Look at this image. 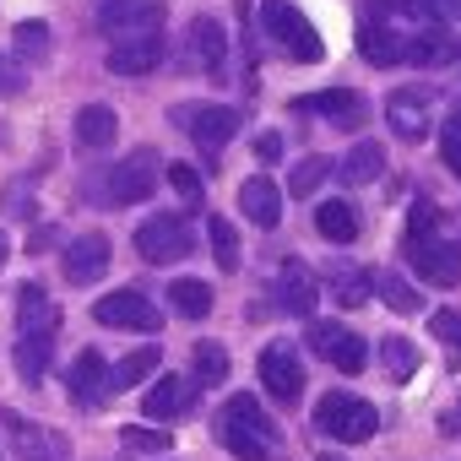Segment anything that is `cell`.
Segmentation results:
<instances>
[{
	"mask_svg": "<svg viewBox=\"0 0 461 461\" xmlns=\"http://www.w3.org/2000/svg\"><path fill=\"white\" fill-rule=\"evenodd\" d=\"M217 434L240 461H277V423L267 418V407L256 396H234L217 412Z\"/></svg>",
	"mask_w": 461,
	"mask_h": 461,
	"instance_id": "6da1fadb",
	"label": "cell"
},
{
	"mask_svg": "<svg viewBox=\"0 0 461 461\" xmlns=\"http://www.w3.org/2000/svg\"><path fill=\"white\" fill-rule=\"evenodd\" d=\"M158 190V152L152 147H141V152H131V158H120L114 168H98L93 179H87V195L98 201V206H136V201H147Z\"/></svg>",
	"mask_w": 461,
	"mask_h": 461,
	"instance_id": "7a4b0ae2",
	"label": "cell"
},
{
	"mask_svg": "<svg viewBox=\"0 0 461 461\" xmlns=\"http://www.w3.org/2000/svg\"><path fill=\"white\" fill-rule=\"evenodd\" d=\"M261 28H267V39H272L288 60H299V66H315V60L326 55L315 23L294 6V0H261Z\"/></svg>",
	"mask_w": 461,
	"mask_h": 461,
	"instance_id": "3957f363",
	"label": "cell"
},
{
	"mask_svg": "<svg viewBox=\"0 0 461 461\" xmlns=\"http://www.w3.org/2000/svg\"><path fill=\"white\" fill-rule=\"evenodd\" d=\"M315 429L331 434V439H342V445H364V439H375L380 412H375L364 396L331 391V396H321V407H315Z\"/></svg>",
	"mask_w": 461,
	"mask_h": 461,
	"instance_id": "277c9868",
	"label": "cell"
},
{
	"mask_svg": "<svg viewBox=\"0 0 461 461\" xmlns=\"http://www.w3.org/2000/svg\"><path fill=\"white\" fill-rule=\"evenodd\" d=\"M304 342H310L331 369H342V375H364V369H369V342H364L353 326H342V321H310Z\"/></svg>",
	"mask_w": 461,
	"mask_h": 461,
	"instance_id": "5b68a950",
	"label": "cell"
},
{
	"mask_svg": "<svg viewBox=\"0 0 461 461\" xmlns=\"http://www.w3.org/2000/svg\"><path fill=\"white\" fill-rule=\"evenodd\" d=\"M163 0H104L98 6V33H109L114 44L125 39H152L163 33Z\"/></svg>",
	"mask_w": 461,
	"mask_h": 461,
	"instance_id": "8992f818",
	"label": "cell"
},
{
	"mask_svg": "<svg viewBox=\"0 0 461 461\" xmlns=\"http://www.w3.org/2000/svg\"><path fill=\"white\" fill-rule=\"evenodd\" d=\"M136 250H141V261L168 267V261H185V256L195 250V234H190V222H185V217L158 212V217H147V222L136 228Z\"/></svg>",
	"mask_w": 461,
	"mask_h": 461,
	"instance_id": "52a82bcc",
	"label": "cell"
},
{
	"mask_svg": "<svg viewBox=\"0 0 461 461\" xmlns=\"http://www.w3.org/2000/svg\"><path fill=\"white\" fill-rule=\"evenodd\" d=\"M0 423H6V434H12L17 461H71V439H66L60 429L28 423V418H17L12 407H0Z\"/></svg>",
	"mask_w": 461,
	"mask_h": 461,
	"instance_id": "ba28073f",
	"label": "cell"
},
{
	"mask_svg": "<svg viewBox=\"0 0 461 461\" xmlns=\"http://www.w3.org/2000/svg\"><path fill=\"white\" fill-rule=\"evenodd\" d=\"M93 321H98V326H114V331H158V326H163V310H158L147 294L120 288V294H104V299L93 304Z\"/></svg>",
	"mask_w": 461,
	"mask_h": 461,
	"instance_id": "9c48e42d",
	"label": "cell"
},
{
	"mask_svg": "<svg viewBox=\"0 0 461 461\" xmlns=\"http://www.w3.org/2000/svg\"><path fill=\"white\" fill-rule=\"evenodd\" d=\"M174 120L185 125V136L201 147V152H222L228 141L240 136V114L222 109V104H195V109H174Z\"/></svg>",
	"mask_w": 461,
	"mask_h": 461,
	"instance_id": "30bf717a",
	"label": "cell"
},
{
	"mask_svg": "<svg viewBox=\"0 0 461 461\" xmlns=\"http://www.w3.org/2000/svg\"><path fill=\"white\" fill-rule=\"evenodd\" d=\"M385 125L402 141H423L434 131V87H396L385 98Z\"/></svg>",
	"mask_w": 461,
	"mask_h": 461,
	"instance_id": "8fae6325",
	"label": "cell"
},
{
	"mask_svg": "<svg viewBox=\"0 0 461 461\" xmlns=\"http://www.w3.org/2000/svg\"><path fill=\"white\" fill-rule=\"evenodd\" d=\"M261 385H267L272 402H283V407H299V402H304V364H299V353H294L288 342L261 348Z\"/></svg>",
	"mask_w": 461,
	"mask_h": 461,
	"instance_id": "7c38bea8",
	"label": "cell"
},
{
	"mask_svg": "<svg viewBox=\"0 0 461 461\" xmlns=\"http://www.w3.org/2000/svg\"><path fill=\"white\" fill-rule=\"evenodd\" d=\"M407 256H412V272L434 288H456L461 283V245L450 240H407Z\"/></svg>",
	"mask_w": 461,
	"mask_h": 461,
	"instance_id": "4fadbf2b",
	"label": "cell"
},
{
	"mask_svg": "<svg viewBox=\"0 0 461 461\" xmlns=\"http://www.w3.org/2000/svg\"><path fill=\"white\" fill-rule=\"evenodd\" d=\"M109 261H114L109 240H104V234H82V240H71V245H66L60 272H66V283H71V288H93V283L109 272Z\"/></svg>",
	"mask_w": 461,
	"mask_h": 461,
	"instance_id": "5bb4252c",
	"label": "cell"
},
{
	"mask_svg": "<svg viewBox=\"0 0 461 461\" xmlns=\"http://www.w3.org/2000/svg\"><path fill=\"white\" fill-rule=\"evenodd\" d=\"M272 304H277L283 315H299V321H310V315H315L321 288H315V277H310V267H304V261H294V256H288V267H283V272H277V283H272Z\"/></svg>",
	"mask_w": 461,
	"mask_h": 461,
	"instance_id": "9a60e30c",
	"label": "cell"
},
{
	"mask_svg": "<svg viewBox=\"0 0 461 461\" xmlns=\"http://www.w3.org/2000/svg\"><path fill=\"white\" fill-rule=\"evenodd\" d=\"M66 391H71V402L77 407H104L109 402V364H104V353H77V364H71V375H66Z\"/></svg>",
	"mask_w": 461,
	"mask_h": 461,
	"instance_id": "2e32d148",
	"label": "cell"
},
{
	"mask_svg": "<svg viewBox=\"0 0 461 461\" xmlns=\"http://www.w3.org/2000/svg\"><path fill=\"white\" fill-rule=\"evenodd\" d=\"M190 407H195V380H185V375H158V385L141 396V412H147L152 423L185 418Z\"/></svg>",
	"mask_w": 461,
	"mask_h": 461,
	"instance_id": "e0dca14e",
	"label": "cell"
},
{
	"mask_svg": "<svg viewBox=\"0 0 461 461\" xmlns=\"http://www.w3.org/2000/svg\"><path fill=\"white\" fill-rule=\"evenodd\" d=\"M299 109H304V114H321V120H331L337 131H358V125L369 120V104H364L358 93H348V87H331V93L299 98Z\"/></svg>",
	"mask_w": 461,
	"mask_h": 461,
	"instance_id": "ac0fdd59",
	"label": "cell"
},
{
	"mask_svg": "<svg viewBox=\"0 0 461 461\" xmlns=\"http://www.w3.org/2000/svg\"><path fill=\"white\" fill-rule=\"evenodd\" d=\"M55 326H60V304L39 283H23L17 288V331L23 337H55Z\"/></svg>",
	"mask_w": 461,
	"mask_h": 461,
	"instance_id": "d6986e66",
	"label": "cell"
},
{
	"mask_svg": "<svg viewBox=\"0 0 461 461\" xmlns=\"http://www.w3.org/2000/svg\"><path fill=\"white\" fill-rule=\"evenodd\" d=\"M104 66H109L114 77H147V71H158V66H163V39L152 33V39H125V44H109Z\"/></svg>",
	"mask_w": 461,
	"mask_h": 461,
	"instance_id": "ffe728a7",
	"label": "cell"
},
{
	"mask_svg": "<svg viewBox=\"0 0 461 461\" xmlns=\"http://www.w3.org/2000/svg\"><path fill=\"white\" fill-rule=\"evenodd\" d=\"M240 212H245V222H256V228H277V222H283V190H277V179H267V174L245 179V185H240Z\"/></svg>",
	"mask_w": 461,
	"mask_h": 461,
	"instance_id": "44dd1931",
	"label": "cell"
},
{
	"mask_svg": "<svg viewBox=\"0 0 461 461\" xmlns=\"http://www.w3.org/2000/svg\"><path fill=\"white\" fill-rule=\"evenodd\" d=\"M185 55H190V66H206V71H217V66H222V55H228L222 23H217V17H195V23L185 28Z\"/></svg>",
	"mask_w": 461,
	"mask_h": 461,
	"instance_id": "7402d4cb",
	"label": "cell"
},
{
	"mask_svg": "<svg viewBox=\"0 0 461 461\" xmlns=\"http://www.w3.org/2000/svg\"><path fill=\"white\" fill-rule=\"evenodd\" d=\"M315 234L326 245H353L358 240V212L348 201H321L315 206Z\"/></svg>",
	"mask_w": 461,
	"mask_h": 461,
	"instance_id": "603a6c76",
	"label": "cell"
},
{
	"mask_svg": "<svg viewBox=\"0 0 461 461\" xmlns=\"http://www.w3.org/2000/svg\"><path fill=\"white\" fill-rule=\"evenodd\" d=\"M407 60H412V66H450V60H461V44H456V33H445V28H423V33L407 44Z\"/></svg>",
	"mask_w": 461,
	"mask_h": 461,
	"instance_id": "cb8c5ba5",
	"label": "cell"
},
{
	"mask_svg": "<svg viewBox=\"0 0 461 461\" xmlns=\"http://www.w3.org/2000/svg\"><path fill=\"white\" fill-rule=\"evenodd\" d=\"M337 174H342V185H375V179L385 174V147H380V141H358V147L337 163Z\"/></svg>",
	"mask_w": 461,
	"mask_h": 461,
	"instance_id": "d4e9b609",
	"label": "cell"
},
{
	"mask_svg": "<svg viewBox=\"0 0 461 461\" xmlns=\"http://www.w3.org/2000/svg\"><path fill=\"white\" fill-rule=\"evenodd\" d=\"M358 55H364L369 66H396V60H407V44H402L391 28L364 23V28H358Z\"/></svg>",
	"mask_w": 461,
	"mask_h": 461,
	"instance_id": "484cf974",
	"label": "cell"
},
{
	"mask_svg": "<svg viewBox=\"0 0 461 461\" xmlns=\"http://www.w3.org/2000/svg\"><path fill=\"white\" fill-rule=\"evenodd\" d=\"M369 294H375V272H364V267H353V261H342V267L331 272V304L358 310Z\"/></svg>",
	"mask_w": 461,
	"mask_h": 461,
	"instance_id": "4316f807",
	"label": "cell"
},
{
	"mask_svg": "<svg viewBox=\"0 0 461 461\" xmlns=\"http://www.w3.org/2000/svg\"><path fill=\"white\" fill-rule=\"evenodd\" d=\"M114 136H120V120H114V109H104V104H87V109L77 114V141H82V147H93V152H98V147H109Z\"/></svg>",
	"mask_w": 461,
	"mask_h": 461,
	"instance_id": "83f0119b",
	"label": "cell"
},
{
	"mask_svg": "<svg viewBox=\"0 0 461 461\" xmlns=\"http://www.w3.org/2000/svg\"><path fill=\"white\" fill-rule=\"evenodd\" d=\"M168 304H174V315H185V321H206V315H212V288L195 283V277H179V283H168Z\"/></svg>",
	"mask_w": 461,
	"mask_h": 461,
	"instance_id": "f1b7e54d",
	"label": "cell"
},
{
	"mask_svg": "<svg viewBox=\"0 0 461 461\" xmlns=\"http://www.w3.org/2000/svg\"><path fill=\"white\" fill-rule=\"evenodd\" d=\"M158 369V348H136V353H125L114 369H109V391L120 396V391H131V385H141L147 375Z\"/></svg>",
	"mask_w": 461,
	"mask_h": 461,
	"instance_id": "f546056e",
	"label": "cell"
},
{
	"mask_svg": "<svg viewBox=\"0 0 461 461\" xmlns=\"http://www.w3.org/2000/svg\"><path fill=\"white\" fill-rule=\"evenodd\" d=\"M206 240H212V256L222 272H240V228L228 217H206Z\"/></svg>",
	"mask_w": 461,
	"mask_h": 461,
	"instance_id": "4dcf8cb0",
	"label": "cell"
},
{
	"mask_svg": "<svg viewBox=\"0 0 461 461\" xmlns=\"http://www.w3.org/2000/svg\"><path fill=\"white\" fill-rule=\"evenodd\" d=\"M50 353H55V337H23V342H17V375H23L28 385H39L44 369H50Z\"/></svg>",
	"mask_w": 461,
	"mask_h": 461,
	"instance_id": "1f68e13d",
	"label": "cell"
},
{
	"mask_svg": "<svg viewBox=\"0 0 461 461\" xmlns=\"http://www.w3.org/2000/svg\"><path fill=\"white\" fill-rule=\"evenodd\" d=\"M190 364H195V385H222L228 380V348L222 342H195Z\"/></svg>",
	"mask_w": 461,
	"mask_h": 461,
	"instance_id": "d6a6232c",
	"label": "cell"
},
{
	"mask_svg": "<svg viewBox=\"0 0 461 461\" xmlns=\"http://www.w3.org/2000/svg\"><path fill=\"white\" fill-rule=\"evenodd\" d=\"M380 364H385L391 380H412V375H418V348H412L407 337H385V342H380Z\"/></svg>",
	"mask_w": 461,
	"mask_h": 461,
	"instance_id": "836d02e7",
	"label": "cell"
},
{
	"mask_svg": "<svg viewBox=\"0 0 461 461\" xmlns=\"http://www.w3.org/2000/svg\"><path fill=\"white\" fill-rule=\"evenodd\" d=\"M12 44H17V55H23V60H50L55 33H50V23H17Z\"/></svg>",
	"mask_w": 461,
	"mask_h": 461,
	"instance_id": "e575fe53",
	"label": "cell"
},
{
	"mask_svg": "<svg viewBox=\"0 0 461 461\" xmlns=\"http://www.w3.org/2000/svg\"><path fill=\"white\" fill-rule=\"evenodd\" d=\"M326 174H331V158H299L288 174V195H315Z\"/></svg>",
	"mask_w": 461,
	"mask_h": 461,
	"instance_id": "d590c367",
	"label": "cell"
},
{
	"mask_svg": "<svg viewBox=\"0 0 461 461\" xmlns=\"http://www.w3.org/2000/svg\"><path fill=\"white\" fill-rule=\"evenodd\" d=\"M375 294H380V299H385L396 315H418V294H412V288H407L396 272H380V277H375Z\"/></svg>",
	"mask_w": 461,
	"mask_h": 461,
	"instance_id": "8d00e7d4",
	"label": "cell"
},
{
	"mask_svg": "<svg viewBox=\"0 0 461 461\" xmlns=\"http://www.w3.org/2000/svg\"><path fill=\"white\" fill-rule=\"evenodd\" d=\"M120 439H125V450H141V456H163V450L174 445V434L147 429V423H125V429H120Z\"/></svg>",
	"mask_w": 461,
	"mask_h": 461,
	"instance_id": "74e56055",
	"label": "cell"
},
{
	"mask_svg": "<svg viewBox=\"0 0 461 461\" xmlns=\"http://www.w3.org/2000/svg\"><path fill=\"white\" fill-rule=\"evenodd\" d=\"M429 331H434L456 358H461V315H456V310H434V315H429Z\"/></svg>",
	"mask_w": 461,
	"mask_h": 461,
	"instance_id": "f35d334b",
	"label": "cell"
},
{
	"mask_svg": "<svg viewBox=\"0 0 461 461\" xmlns=\"http://www.w3.org/2000/svg\"><path fill=\"white\" fill-rule=\"evenodd\" d=\"M28 87V71H23V60L17 55H0V98H17Z\"/></svg>",
	"mask_w": 461,
	"mask_h": 461,
	"instance_id": "ab89813d",
	"label": "cell"
},
{
	"mask_svg": "<svg viewBox=\"0 0 461 461\" xmlns=\"http://www.w3.org/2000/svg\"><path fill=\"white\" fill-rule=\"evenodd\" d=\"M163 174H168V185H174V190H179L185 201H201V174H195L190 163H168Z\"/></svg>",
	"mask_w": 461,
	"mask_h": 461,
	"instance_id": "60d3db41",
	"label": "cell"
},
{
	"mask_svg": "<svg viewBox=\"0 0 461 461\" xmlns=\"http://www.w3.org/2000/svg\"><path fill=\"white\" fill-rule=\"evenodd\" d=\"M434 234V206L429 201H412V217H407V240H429Z\"/></svg>",
	"mask_w": 461,
	"mask_h": 461,
	"instance_id": "b9f144b4",
	"label": "cell"
},
{
	"mask_svg": "<svg viewBox=\"0 0 461 461\" xmlns=\"http://www.w3.org/2000/svg\"><path fill=\"white\" fill-rule=\"evenodd\" d=\"M396 12H402V17H412L418 28H434V17H439L434 0H396Z\"/></svg>",
	"mask_w": 461,
	"mask_h": 461,
	"instance_id": "7bdbcfd3",
	"label": "cell"
},
{
	"mask_svg": "<svg viewBox=\"0 0 461 461\" xmlns=\"http://www.w3.org/2000/svg\"><path fill=\"white\" fill-rule=\"evenodd\" d=\"M439 158H445V168L461 174V125H450V131L439 136Z\"/></svg>",
	"mask_w": 461,
	"mask_h": 461,
	"instance_id": "ee69618b",
	"label": "cell"
},
{
	"mask_svg": "<svg viewBox=\"0 0 461 461\" xmlns=\"http://www.w3.org/2000/svg\"><path fill=\"white\" fill-rule=\"evenodd\" d=\"M256 152H261L267 163H272V158H283V136H277V131H267V136L256 141Z\"/></svg>",
	"mask_w": 461,
	"mask_h": 461,
	"instance_id": "f6af8a7d",
	"label": "cell"
},
{
	"mask_svg": "<svg viewBox=\"0 0 461 461\" xmlns=\"http://www.w3.org/2000/svg\"><path fill=\"white\" fill-rule=\"evenodd\" d=\"M6 256H12V240H6V234H0V267H6Z\"/></svg>",
	"mask_w": 461,
	"mask_h": 461,
	"instance_id": "bcb514c9",
	"label": "cell"
},
{
	"mask_svg": "<svg viewBox=\"0 0 461 461\" xmlns=\"http://www.w3.org/2000/svg\"><path fill=\"white\" fill-rule=\"evenodd\" d=\"M445 12H450V17H456V23H461V0H445Z\"/></svg>",
	"mask_w": 461,
	"mask_h": 461,
	"instance_id": "7dc6e473",
	"label": "cell"
},
{
	"mask_svg": "<svg viewBox=\"0 0 461 461\" xmlns=\"http://www.w3.org/2000/svg\"><path fill=\"white\" fill-rule=\"evenodd\" d=\"M450 125H461V98H456V109H450Z\"/></svg>",
	"mask_w": 461,
	"mask_h": 461,
	"instance_id": "c3c4849f",
	"label": "cell"
},
{
	"mask_svg": "<svg viewBox=\"0 0 461 461\" xmlns=\"http://www.w3.org/2000/svg\"><path fill=\"white\" fill-rule=\"evenodd\" d=\"M321 461H342V456H331V450H326V456H321Z\"/></svg>",
	"mask_w": 461,
	"mask_h": 461,
	"instance_id": "681fc988",
	"label": "cell"
}]
</instances>
